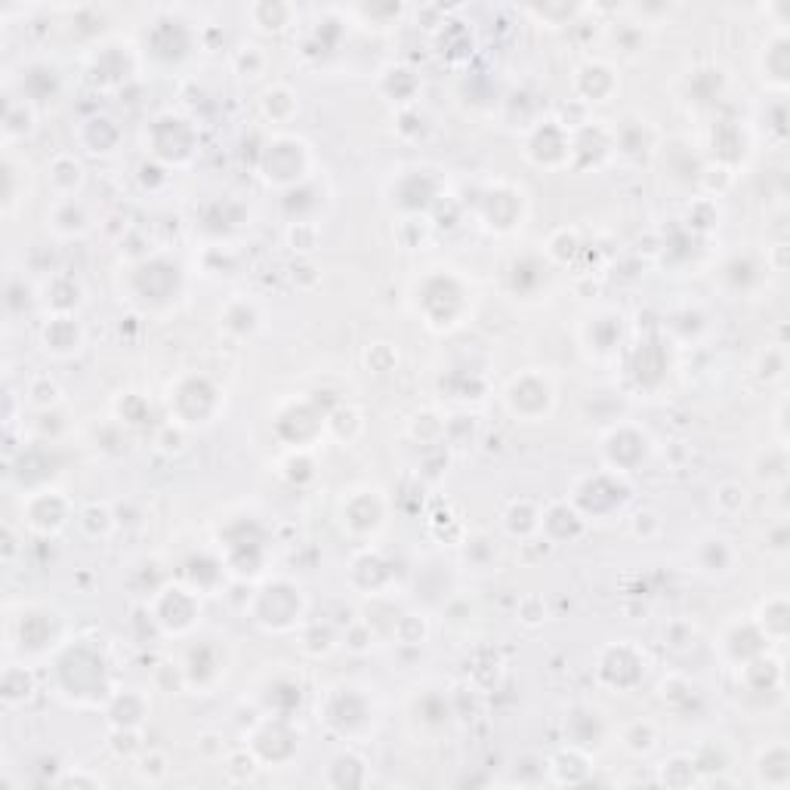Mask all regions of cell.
<instances>
[{
	"mask_svg": "<svg viewBox=\"0 0 790 790\" xmlns=\"http://www.w3.org/2000/svg\"><path fill=\"white\" fill-rule=\"evenodd\" d=\"M47 176H50V186L59 198H71L84 183V164L71 152H65L47 164Z\"/></svg>",
	"mask_w": 790,
	"mask_h": 790,
	"instance_id": "obj_11",
	"label": "cell"
},
{
	"mask_svg": "<svg viewBox=\"0 0 790 790\" xmlns=\"http://www.w3.org/2000/svg\"><path fill=\"white\" fill-rule=\"evenodd\" d=\"M574 90L584 87L581 90V102L590 105V102H605L608 96H612L618 90V71L612 62H605V59H587L578 71H574Z\"/></svg>",
	"mask_w": 790,
	"mask_h": 790,
	"instance_id": "obj_8",
	"label": "cell"
},
{
	"mask_svg": "<svg viewBox=\"0 0 790 790\" xmlns=\"http://www.w3.org/2000/svg\"><path fill=\"white\" fill-rule=\"evenodd\" d=\"M790 75V50H787V31L778 28L772 34V41L763 47V81H772L775 90L787 87Z\"/></svg>",
	"mask_w": 790,
	"mask_h": 790,
	"instance_id": "obj_10",
	"label": "cell"
},
{
	"mask_svg": "<svg viewBox=\"0 0 790 790\" xmlns=\"http://www.w3.org/2000/svg\"><path fill=\"white\" fill-rule=\"evenodd\" d=\"M41 346L56 358H71L84 349V328L75 312H53L41 328Z\"/></svg>",
	"mask_w": 790,
	"mask_h": 790,
	"instance_id": "obj_6",
	"label": "cell"
},
{
	"mask_svg": "<svg viewBox=\"0 0 790 790\" xmlns=\"http://www.w3.org/2000/svg\"><path fill=\"white\" fill-rule=\"evenodd\" d=\"M698 550L710 553V559H698V571L707 574V578H713V562H716V578H726V574L732 571L735 565V547L729 537L723 534H704L701 541H698Z\"/></svg>",
	"mask_w": 790,
	"mask_h": 790,
	"instance_id": "obj_12",
	"label": "cell"
},
{
	"mask_svg": "<svg viewBox=\"0 0 790 790\" xmlns=\"http://www.w3.org/2000/svg\"><path fill=\"white\" fill-rule=\"evenodd\" d=\"M22 519L25 525L41 534V537H53L59 534L68 519H71V504L62 497V491L56 488H41V491H31L25 507H22Z\"/></svg>",
	"mask_w": 790,
	"mask_h": 790,
	"instance_id": "obj_4",
	"label": "cell"
},
{
	"mask_svg": "<svg viewBox=\"0 0 790 790\" xmlns=\"http://www.w3.org/2000/svg\"><path fill=\"white\" fill-rule=\"evenodd\" d=\"M25 395H28V402L38 408V411H53L59 405V399H62V389H59V383L53 377L41 374V377H31L28 380Z\"/></svg>",
	"mask_w": 790,
	"mask_h": 790,
	"instance_id": "obj_18",
	"label": "cell"
},
{
	"mask_svg": "<svg viewBox=\"0 0 790 790\" xmlns=\"http://www.w3.org/2000/svg\"><path fill=\"white\" fill-rule=\"evenodd\" d=\"M34 118H38V109L22 99V96H7V112H4V139H7V149H13V142L28 136L34 130Z\"/></svg>",
	"mask_w": 790,
	"mask_h": 790,
	"instance_id": "obj_14",
	"label": "cell"
},
{
	"mask_svg": "<svg viewBox=\"0 0 790 790\" xmlns=\"http://www.w3.org/2000/svg\"><path fill=\"white\" fill-rule=\"evenodd\" d=\"M744 488L741 485H735V482H726V485H720V491H716V497H713V504L720 507V513H726V516H732V513H738L741 507H744Z\"/></svg>",
	"mask_w": 790,
	"mask_h": 790,
	"instance_id": "obj_22",
	"label": "cell"
},
{
	"mask_svg": "<svg viewBox=\"0 0 790 790\" xmlns=\"http://www.w3.org/2000/svg\"><path fill=\"white\" fill-rule=\"evenodd\" d=\"M309 167V146L297 136H275L260 161V170L269 183L297 186Z\"/></svg>",
	"mask_w": 790,
	"mask_h": 790,
	"instance_id": "obj_3",
	"label": "cell"
},
{
	"mask_svg": "<svg viewBox=\"0 0 790 790\" xmlns=\"http://www.w3.org/2000/svg\"><path fill=\"white\" fill-rule=\"evenodd\" d=\"M507 408L516 417H525V420L547 417L550 408H553V386H550V380L541 377V374H522V377H516L507 386Z\"/></svg>",
	"mask_w": 790,
	"mask_h": 790,
	"instance_id": "obj_5",
	"label": "cell"
},
{
	"mask_svg": "<svg viewBox=\"0 0 790 790\" xmlns=\"http://www.w3.org/2000/svg\"><path fill=\"white\" fill-rule=\"evenodd\" d=\"M25 167H28V161H22L16 155V149H7V158H4V213L7 217H13L16 204L28 195V186L19 183V173H25Z\"/></svg>",
	"mask_w": 790,
	"mask_h": 790,
	"instance_id": "obj_17",
	"label": "cell"
},
{
	"mask_svg": "<svg viewBox=\"0 0 790 790\" xmlns=\"http://www.w3.org/2000/svg\"><path fill=\"white\" fill-rule=\"evenodd\" d=\"M4 704L7 707H19V704H25L31 695H34V673H31V667L22 661V664H7V670H4Z\"/></svg>",
	"mask_w": 790,
	"mask_h": 790,
	"instance_id": "obj_16",
	"label": "cell"
},
{
	"mask_svg": "<svg viewBox=\"0 0 790 790\" xmlns=\"http://www.w3.org/2000/svg\"><path fill=\"white\" fill-rule=\"evenodd\" d=\"M62 615L50 605H22V615L7 621V649L22 655V661H38L62 649Z\"/></svg>",
	"mask_w": 790,
	"mask_h": 790,
	"instance_id": "obj_1",
	"label": "cell"
},
{
	"mask_svg": "<svg viewBox=\"0 0 790 790\" xmlns=\"http://www.w3.org/2000/svg\"><path fill=\"white\" fill-rule=\"evenodd\" d=\"M281 105H287V109H297V96L287 90V87H269L263 93V115L275 124H281Z\"/></svg>",
	"mask_w": 790,
	"mask_h": 790,
	"instance_id": "obj_21",
	"label": "cell"
},
{
	"mask_svg": "<svg viewBox=\"0 0 790 790\" xmlns=\"http://www.w3.org/2000/svg\"><path fill=\"white\" fill-rule=\"evenodd\" d=\"M395 75H399V87H402V78L408 75V68H405V65H395ZM389 96H392L395 102H408V99H411V93H402V90H399V93L392 90Z\"/></svg>",
	"mask_w": 790,
	"mask_h": 790,
	"instance_id": "obj_23",
	"label": "cell"
},
{
	"mask_svg": "<svg viewBox=\"0 0 790 790\" xmlns=\"http://www.w3.org/2000/svg\"><path fill=\"white\" fill-rule=\"evenodd\" d=\"M250 615H254V621L263 630L287 633V630L300 627L306 615V593L294 581L272 578L254 593V599H250Z\"/></svg>",
	"mask_w": 790,
	"mask_h": 790,
	"instance_id": "obj_2",
	"label": "cell"
},
{
	"mask_svg": "<svg viewBox=\"0 0 790 790\" xmlns=\"http://www.w3.org/2000/svg\"><path fill=\"white\" fill-rule=\"evenodd\" d=\"M47 226L59 238H81V235L90 232V213L75 195H71V198H56L53 210L47 213Z\"/></svg>",
	"mask_w": 790,
	"mask_h": 790,
	"instance_id": "obj_9",
	"label": "cell"
},
{
	"mask_svg": "<svg viewBox=\"0 0 790 790\" xmlns=\"http://www.w3.org/2000/svg\"><path fill=\"white\" fill-rule=\"evenodd\" d=\"M287 241H291V247L300 250V254H312L318 247V226L312 220H294L291 229H287Z\"/></svg>",
	"mask_w": 790,
	"mask_h": 790,
	"instance_id": "obj_20",
	"label": "cell"
},
{
	"mask_svg": "<svg viewBox=\"0 0 790 790\" xmlns=\"http://www.w3.org/2000/svg\"><path fill=\"white\" fill-rule=\"evenodd\" d=\"M250 22H254L257 31H266V34H278L284 31L287 25L294 22V7L291 4H278V0H266V4H254L247 10Z\"/></svg>",
	"mask_w": 790,
	"mask_h": 790,
	"instance_id": "obj_15",
	"label": "cell"
},
{
	"mask_svg": "<svg viewBox=\"0 0 790 790\" xmlns=\"http://www.w3.org/2000/svg\"><path fill=\"white\" fill-rule=\"evenodd\" d=\"M62 90V71L56 62H47V59H31L22 65V75H19V93L22 99H28L34 109H38V102L59 96Z\"/></svg>",
	"mask_w": 790,
	"mask_h": 790,
	"instance_id": "obj_7",
	"label": "cell"
},
{
	"mask_svg": "<svg viewBox=\"0 0 790 790\" xmlns=\"http://www.w3.org/2000/svg\"><path fill=\"white\" fill-rule=\"evenodd\" d=\"M81 142L87 146V152H93V155H112L118 149V142H121V127L109 115H96V118L84 121Z\"/></svg>",
	"mask_w": 790,
	"mask_h": 790,
	"instance_id": "obj_13",
	"label": "cell"
},
{
	"mask_svg": "<svg viewBox=\"0 0 790 790\" xmlns=\"http://www.w3.org/2000/svg\"><path fill=\"white\" fill-rule=\"evenodd\" d=\"M115 710H124L127 713L124 720H121V726H115V729H139V723L146 720V713H149L146 701H142L139 692H133V689H127L124 695H115L112 698L109 713H115Z\"/></svg>",
	"mask_w": 790,
	"mask_h": 790,
	"instance_id": "obj_19",
	"label": "cell"
}]
</instances>
